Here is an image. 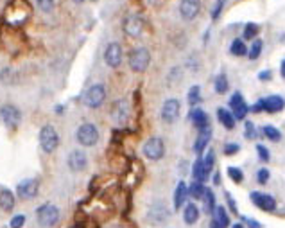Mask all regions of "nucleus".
Listing matches in <instances>:
<instances>
[{"instance_id":"nucleus-1","label":"nucleus","mask_w":285,"mask_h":228,"mask_svg":"<svg viewBox=\"0 0 285 228\" xmlns=\"http://www.w3.org/2000/svg\"><path fill=\"white\" fill-rule=\"evenodd\" d=\"M31 13H32V8L27 0H11L8 4V8H6L4 16L9 25L20 27L22 24H25L29 20Z\"/></svg>"},{"instance_id":"nucleus-2","label":"nucleus","mask_w":285,"mask_h":228,"mask_svg":"<svg viewBox=\"0 0 285 228\" xmlns=\"http://www.w3.org/2000/svg\"><path fill=\"white\" fill-rule=\"evenodd\" d=\"M36 219L43 228H51L54 226L58 221H60V209L52 203H45L41 205L40 209L36 210Z\"/></svg>"},{"instance_id":"nucleus-3","label":"nucleus","mask_w":285,"mask_h":228,"mask_svg":"<svg viewBox=\"0 0 285 228\" xmlns=\"http://www.w3.org/2000/svg\"><path fill=\"white\" fill-rule=\"evenodd\" d=\"M169 217H170V210L163 201L153 203L149 209H147V214H146V221L149 224H163L169 221Z\"/></svg>"},{"instance_id":"nucleus-4","label":"nucleus","mask_w":285,"mask_h":228,"mask_svg":"<svg viewBox=\"0 0 285 228\" xmlns=\"http://www.w3.org/2000/svg\"><path fill=\"white\" fill-rule=\"evenodd\" d=\"M75 137H77V142H79L81 146L91 147L99 142V130H97V126L91 124V122H84V124L79 126Z\"/></svg>"},{"instance_id":"nucleus-5","label":"nucleus","mask_w":285,"mask_h":228,"mask_svg":"<svg viewBox=\"0 0 285 228\" xmlns=\"http://www.w3.org/2000/svg\"><path fill=\"white\" fill-rule=\"evenodd\" d=\"M40 146L45 153H54L60 146V135L54 126H43L40 130Z\"/></svg>"},{"instance_id":"nucleus-6","label":"nucleus","mask_w":285,"mask_h":228,"mask_svg":"<svg viewBox=\"0 0 285 228\" xmlns=\"http://www.w3.org/2000/svg\"><path fill=\"white\" fill-rule=\"evenodd\" d=\"M151 63V54L147 49L138 47L135 51H131L129 54V67L133 72H146Z\"/></svg>"},{"instance_id":"nucleus-7","label":"nucleus","mask_w":285,"mask_h":228,"mask_svg":"<svg viewBox=\"0 0 285 228\" xmlns=\"http://www.w3.org/2000/svg\"><path fill=\"white\" fill-rule=\"evenodd\" d=\"M144 157L149 158V160L156 162V160H162L163 155H165V144H163L162 138L158 137H151L149 140L144 144Z\"/></svg>"},{"instance_id":"nucleus-8","label":"nucleus","mask_w":285,"mask_h":228,"mask_svg":"<svg viewBox=\"0 0 285 228\" xmlns=\"http://www.w3.org/2000/svg\"><path fill=\"white\" fill-rule=\"evenodd\" d=\"M0 121L4 122L9 130H16V128L20 126L22 113L15 104H4V106L0 108Z\"/></svg>"},{"instance_id":"nucleus-9","label":"nucleus","mask_w":285,"mask_h":228,"mask_svg":"<svg viewBox=\"0 0 285 228\" xmlns=\"http://www.w3.org/2000/svg\"><path fill=\"white\" fill-rule=\"evenodd\" d=\"M83 99H84V104H86L88 108H99L101 104L106 101V88H104V85L97 83V85L88 88Z\"/></svg>"},{"instance_id":"nucleus-10","label":"nucleus","mask_w":285,"mask_h":228,"mask_svg":"<svg viewBox=\"0 0 285 228\" xmlns=\"http://www.w3.org/2000/svg\"><path fill=\"white\" fill-rule=\"evenodd\" d=\"M144 27H146V24H144V20L138 15H127L122 22L124 32L127 36H131V38H138L144 32Z\"/></svg>"},{"instance_id":"nucleus-11","label":"nucleus","mask_w":285,"mask_h":228,"mask_svg":"<svg viewBox=\"0 0 285 228\" xmlns=\"http://www.w3.org/2000/svg\"><path fill=\"white\" fill-rule=\"evenodd\" d=\"M179 110H181V104H179L178 99H167L162 106V119L167 124H172V122L178 121Z\"/></svg>"},{"instance_id":"nucleus-12","label":"nucleus","mask_w":285,"mask_h":228,"mask_svg":"<svg viewBox=\"0 0 285 228\" xmlns=\"http://www.w3.org/2000/svg\"><path fill=\"white\" fill-rule=\"evenodd\" d=\"M38 191H40V183H38V180H34V178L20 181L18 187H16V194H18V198H22V200H32V198L38 194Z\"/></svg>"},{"instance_id":"nucleus-13","label":"nucleus","mask_w":285,"mask_h":228,"mask_svg":"<svg viewBox=\"0 0 285 228\" xmlns=\"http://www.w3.org/2000/svg\"><path fill=\"white\" fill-rule=\"evenodd\" d=\"M104 61H106V65L111 68L120 67V63H122V47H120L117 42H111V44L106 47Z\"/></svg>"},{"instance_id":"nucleus-14","label":"nucleus","mask_w":285,"mask_h":228,"mask_svg":"<svg viewBox=\"0 0 285 228\" xmlns=\"http://www.w3.org/2000/svg\"><path fill=\"white\" fill-rule=\"evenodd\" d=\"M111 119L117 122V124H126L127 119H129V102L126 99H120L115 101L113 108H111Z\"/></svg>"},{"instance_id":"nucleus-15","label":"nucleus","mask_w":285,"mask_h":228,"mask_svg":"<svg viewBox=\"0 0 285 228\" xmlns=\"http://www.w3.org/2000/svg\"><path fill=\"white\" fill-rule=\"evenodd\" d=\"M201 9V0H181L179 4V15L183 20H194Z\"/></svg>"},{"instance_id":"nucleus-16","label":"nucleus","mask_w":285,"mask_h":228,"mask_svg":"<svg viewBox=\"0 0 285 228\" xmlns=\"http://www.w3.org/2000/svg\"><path fill=\"white\" fill-rule=\"evenodd\" d=\"M68 167H70V171H74V173H81V171L86 169L88 165V158L86 155L83 153L81 149H74L70 155H68Z\"/></svg>"},{"instance_id":"nucleus-17","label":"nucleus","mask_w":285,"mask_h":228,"mask_svg":"<svg viewBox=\"0 0 285 228\" xmlns=\"http://www.w3.org/2000/svg\"><path fill=\"white\" fill-rule=\"evenodd\" d=\"M251 200L253 203L257 205L258 209L265 210V212H273L276 209V200L269 194H264V193H251Z\"/></svg>"},{"instance_id":"nucleus-18","label":"nucleus","mask_w":285,"mask_h":228,"mask_svg":"<svg viewBox=\"0 0 285 228\" xmlns=\"http://www.w3.org/2000/svg\"><path fill=\"white\" fill-rule=\"evenodd\" d=\"M230 106H231V113H233L235 121H242V119L248 115V104L244 102V97H242L239 92L231 95Z\"/></svg>"},{"instance_id":"nucleus-19","label":"nucleus","mask_w":285,"mask_h":228,"mask_svg":"<svg viewBox=\"0 0 285 228\" xmlns=\"http://www.w3.org/2000/svg\"><path fill=\"white\" fill-rule=\"evenodd\" d=\"M260 106H262V111L276 113V111H281V110H283L285 101L280 97V95H271V97L260 99Z\"/></svg>"},{"instance_id":"nucleus-20","label":"nucleus","mask_w":285,"mask_h":228,"mask_svg":"<svg viewBox=\"0 0 285 228\" xmlns=\"http://www.w3.org/2000/svg\"><path fill=\"white\" fill-rule=\"evenodd\" d=\"M15 194L9 189H0V209L6 210V212H11L15 209Z\"/></svg>"},{"instance_id":"nucleus-21","label":"nucleus","mask_w":285,"mask_h":228,"mask_svg":"<svg viewBox=\"0 0 285 228\" xmlns=\"http://www.w3.org/2000/svg\"><path fill=\"white\" fill-rule=\"evenodd\" d=\"M188 119L192 121V124H194L199 131L208 128V115H206L203 110H192L188 115Z\"/></svg>"},{"instance_id":"nucleus-22","label":"nucleus","mask_w":285,"mask_h":228,"mask_svg":"<svg viewBox=\"0 0 285 228\" xmlns=\"http://www.w3.org/2000/svg\"><path fill=\"white\" fill-rule=\"evenodd\" d=\"M210 138H212V130H210V126L199 131V137H198V140H196V144H194V151H196V153H198V155L203 153V149H205L206 144L210 142Z\"/></svg>"},{"instance_id":"nucleus-23","label":"nucleus","mask_w":285,"mask_h":228,"mask_svg":"<svg viewBox=\"0 0 285 228\" xmlns=\"http://www.w3.org/2000/svg\"><path fill=\"white\" fill-rule=\"evenodd\" d=\"M186 196H188V191H186V185L183 183V181H179L178 187H176L174 191V209L179 210L185 205L186 201Z\"/></svg>"},{"instance_id":"nucleus-24","label":"nucleus","mask_w":285,"mask_h":228,"mask_svg":"<svg viewBox=\"0 0 285 228\" xmlns=\"http://www.w3.org/2000/svg\"><path fill=\"white\" fill-rule=\"evenodd\" d=\"M199 219V209L194 203H186L185 209H183V221L186 224H194Z\"/></svg>"},{"instance_id":"nucleus-25","label":"nucleus","mask_w":285,"mask_h":228,"mask_svg":"<svg viewBox=\"0 0 285 228\" xmlns=\"http://www.w3.org/2000/svg\"><path fill=\"white\" fill-rule=\"evenodd\" d=\"M217 117H219V122H221L226 130H233V128H235V117H233V113H231V111L224 110V108H219Z\"/></svg>"},{"instance_id":"nucleus-26","label":"nucleus","mask_w":285,"mask_h":228,"mask_svg":"<svg viewBox=\"0 0 285 228\" xmlns=\"http://www.w3.org/2000/svg\"><path fill=\"white\" fill-rule=\"evenodd\" d=\"M214 164H215V153L214 151H208L206 157L203 158V181L208 180L212 169H214Z\"/></svg>"},{"instance_id":"nucleus-27","label":"nucleus","mask_w":285,"mask_h":228,"mask_svg":"<svg viewBox=\"0 0 285 228\" xmlns=\"http://www.w3.org/2000/svg\"><path fill=\"white\" fill-rule=\"evenodd\" d=\"M203 203H205V212L206 214H214V210H215V196H214V193H212L208 187L205 189V194H203Z\"/></svg>"},{"instance_id":"nucleus-28","label":"nucleus","mask_w":285,"mask_h":228,"mask_svg":"<svg viewBox=\"0 0 285 228\" xmlns=\"http://www.w3.org/2000/svg\"><path fill=\"white\" fill-rule=\"evenodd\" d=\"M205 185H203V181H194V183H190V187H186V191H188V194L194 200H201L203 194H205Z\"/></svg>"},{"instance_id":"nucleus-29","label":"nucleus","mask_w":285,"mask_h":228,"mask_svg":"<svg viewBox=\"0 0 285 228\" xmlns=\"http://www.w3.org/2000/svg\"><path fill=\"white\" fill-rule=\"evenodd\" d=\"M230 52L233 56H244V54H248V47H246L244 40H241V38L233 40V42H231Z\"/></svg>"},{"instance_id":"nucleus-30","label":"nucleus","mask_w":285,"mask_h":228,"mask_svg":"<svg viewBox=\"0 0 285 228\" xmlns=\"http://www.w3.org/2000/svg\"><path fill=\"white\" fill-rule=\"evenodd\" d=\"M214 214H215V221H217L221 226L228 228V224H230V217H228V214H226L224 207H215Z\"/></svg>"},{"instance_id":"nucleus-31","label":"nucleus","mask_w":285,"mask_h":228,"mask_svg":"<svg viewBox=\"0 0 285 228\" xmlns=\"http://www.w3.org/2000/svg\"><path fill=\"white\" fill-rule=\"evenodd\" d=\"M228 78H226L224 74H219L217 78H215V92L217 94H226L228 92Z\"/></svg>"},{"instance_id":"nucleus-32","label":"nucleus","mask_w":285,"mask_h":228,"mask_svg":"<svg viewBox=\"0 0 285 228\" xmlns=\"http://www.w3.org/2000/svg\"><path fill=\"white\" fill-rule=\"evenodd\" d=\"M264 135H265L267 138H269V140H273V142H278V140L281 138L280 131H278L274 126H265V128H264Z\"/></svg>"},{"instance_id":"nucleus-33","label":"nucleus","mask_w":285,"mask_h":228,"mask_svg":"<svg viewBox=\"0 0 285 228\" xmlns=\"http://www.w3.org/2000/svg\"><path fill=\"white\" fill-rule=\"evenodd\" d=\"M186 97H188V102H190V104H198V102L201 101V92H199V87H198V85L190 88V90H188V95H186Z\"/></svg>"},{"instance_id":"nucleus-34","label":"nucleus","mask_w":285,"mask_h":228,"mask_svg":"<svg viewBox=\"0 0 285 228\" xmlns=\"http://www.w3.org/2000/svg\"><path fill=\"white\" fill-rule=\"evenodd\" d=\"M262 47H264L262 40H255L253 45H251V49H250V59H257L262 52Z\"/></svg>"},{"instance_id":"nucleus-35","label":"nucleus","mask_w":285,"mask_h":228,"mask_svg":"<svg viewBox=\"0 0 285 228\" xmlns=\"http://www.w3.org/2000/svg\"><path fill=\"white\" fill-rule=\"evenodd\" d=\"M258 34V25L257 24H248L244 27V40H253Z\"/></svg>"},{"instance_id":"nucleus-36","label":"nucleus","mask_w":285,"mask_h":228,"mask_svg":"<svg viewBox=\"0 0 285 228\" xmlns=\"http://www.w3.org/2000/svg\"><path fill=\"white\" fill-rule=\"evenodd\" d=\"M228 176H230L235 183H241L242 178H244V174H242V171L239 169V167H228Z\"/></svg>"},{"instance_id":"nucleus-37","label":"nucleus","mask_w":285,"mask_h":228,"mask_svg":"<svg viewBox=\"0 0 285 228\" xmlns=\"http://www.w3.org/2000/svg\"><path fill=\"white\" fill-rule=\"evenodd\" d=\"M25 216L24 214H16V216H13V219L9 221V226L11 228H24V224H25Z\"/></svg>"},{"instance_id":"nucleus-38","label":"nucleus","mask_w":285,"mask_h":228,"mask_svg":"<svg viewBox=\"0 0 285 228\" xmlns=\"http://www.w3.org/2000/svg\"><path fill=\"white\" fill-rule=\"evenodd\" d=\"M36 2H38V8L43 13H51L56 6V0H36Z\"/></svg>"},{"instance_id":"nucleus-39","label":"nucleus","mask_w":285,"mask_h":228,"mask_svg":"<svg viewBox=\"0 0 285 228\" xmlns=\"http://www.w3.org/2000/svg\"><path fill=\"white\" fill-rule=\"evenodd\" d=\"M257 180H258V183H265V181L269 180V171H267V169H258Z\"/></svg>"},{"instance_id":"nucleus-40","label":"nucleus","mask_w":285,"mask_h":228,"mask_svg":"<svg viewBox=\"0 0 285 228\" xmlns=\"http://www.w3.org/2000/svg\"><path fill=\"white\" fill-rule=\"evenodd\" d=\"M257 151H258V157H260V160H264V162L269 160V151L265 149L262 144H258V146H257Z\"/></svg>"},{"instance_id":"nucleus-41","label":"nucleus","mask_w":285,"mask_h":228,"mask_svg":"<svg viewBox=\"0 0 285 228\" xmlns=\"http://www.w3.org/2000/svg\"><path fill=\"white\" fill-rule=\"evenodd\" d=\"M222 6H224V0H217V4H215L214 11H212V18H214V20H217V18H219V15H221Z\"/></svg>"},{"instance_id":"nucleus-42","label":"nucleus","mask_w":285,"mask_h":228,"mask_svg":"<svg viewBox=\"0 0 285 228\" xmlns=\"http://www.w3.org/2000/svg\"><path fill=\"white\" fill-rule=\"evenodd\" d=\"M246 137H248V138H253V137H255V126H253V122H246Z\"/></svg>"},{"instance_id":"nucleus-43","label":"nucleus","mask_w":285,"mask_h":228,"mask_svg":"<svg viewBox=\"0 0 285 228\" xmlns=\"http://www.w3.org/2000/svg\"><path fill=\"white\" fill-rule=\"evenodd\" d=\"M239 151V146L237 144H228V146L224 147V153L226 155H235Z\"/></svg>"},{"instance_id":"nucleus-44","label":"nucleus","mask_w":285,"mask_h":228,"mask_svg":"<svg viewBox=\"0 0 285 228\" xmlns=\"http://www.w3.org/2000/svg\"><path fill=\"white\" fill-rule=\"evenodd\" d=\"M226 200H228V203H230V209L233 210L235 214H237V205H235V200L230 196V194H226Z\"/></svg>"},{"instance_id":"nucleus-45","label":"nucleus","mask_w":285,"mask_h":228,"mask_svg":"<svg viewBox=\"0 0 285 228\" xmlns=\"http://www.w3.org/2000/svg\"><path fill=\"white\" fill-rule=\"evenodd\" d=\"M258 78L264 79V81H265V79H269V78H271V74H269V72H267V70H265L264 74H260V75H258Z\"/></svg>"},{"instance_id":"nucleus-46","label":"nucleus","mask_w":285,"mask_h":228,"mask_svg":"<svg viewBox=\"0 0 285 228\" xmlns=\"http://www.w3.org/2000/svg\"><path fill=\"white\" fill-rule=\"evenodd\" d=\"M210 228H224V226H221V224L217 223L215 219H212V223H210Z\"/></svg>"},{"instance_id":"nucleus-47","label":"nucleus","mask_w":285,"mask_h":228,"mask_svg":"<svg viewBox=\"0 0 285 228\" xmlns=\"http://www.w3.org/2000/svg\"><path fill=\"white\" fill-rule=\"evenodd\" d=\"M248 223H250L251 228H260V224H258L257 221H248Z\"/></svg>"},{"instance_id":"nucleus-48","label":"nucleus","mask_w":285,"mask_h":228,"mask_svg":"<svg viewBox=\"0 0 285 228\" xmlns=\"http://www.w3.org/2000/svg\"><path fill=\"white\" fill-rule=\"evenodd\" d=\"M281 75H283V78H285V61H283V63H281Z\"/></svg>"},{"instance_id":"nucleus-49","label":"nucleus","mask_w":285,"mask_h":228,"mask_svg":"<svg viewBox=\"0 0 285 228\" xmlns=\"http://www.w3.org/2000/svg\"><path fill=\"white\" fill-rule=\"evenodd\" d=\"M231 228H244V226H242L241 223H237V224H233V226H231Z\"/></svg>"},{"instance_id":"nucleus-50","label":"nucleus","mask_w":285,"mask_h":228,"mask_svg":"<svg viewBox=\"0 0 285 228\" xmlns=\"http://www.w3.org/2000/svg\"><path fill=\"white\" fill-rule=\"evenodd\" d=\"M74 2H77V4H81V2H84V0H74Z\"/></svg>"}]
</instances>
